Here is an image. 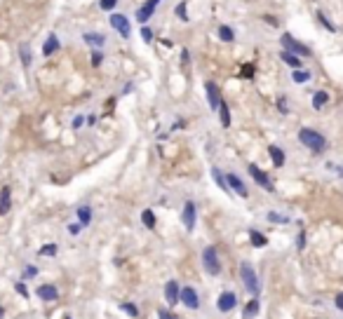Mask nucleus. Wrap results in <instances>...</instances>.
<instances>
[{"instance_id":"dca6fc26","label":"nucleus","mask_w":343,"mask_h":319,"mask_svg":"<svg viewBox=\"0 0 343 319\" xmlns=\"http://www.w3.org/2000/svg\"><path fill=\"white\" fill-rule=\"evenodd\" d=\"M59 50H61L59 35H56V33H50L47 38H45V43H43V56H54Z\"/></svg>"},{"instance_id":"603ef678","label":"nucleus","mask_w":343,"mask_h":319,"mask_svg":"<svg viewBox=\"0 0 343 319\" xmlns=\"http://www.w3.org/2000/svg\"><path fill=\"white\" fill-rule=\"evenodd\" d=\"M336 310H341V312H343V291L336 296Z\"/></svg>"},{"instance_id":"4468645a","label":"nucleus","mask_w":343,"mask_h":319,"mask_svg":"<svg viewBox=\"0 0 343 319\" xmlns=\"http://www.w3.org/2000/svg\"><path fill=\"white\" fill-rule=\"evenodd\" d=\"M35 296L43 303H54V301H59V289L54 284H40L35 289Z\"/></svg>"},{"instance_id":"864d4df0","label":"nucleus","mask_w":343,"mask_h":319,"mask_svg":"<svg viewBox=\"0 0 343 319\" xmlns=\"http://www.w3.org/2000/svg\"><path fill=\"white\" fill-rule=\"evenodd\" d=\"M183 127H186V122L179 120V122H174V125H172V132H177V129H183Z\"/></svg>"},{"instance_id":"aec40b11","label":"nucleus","mask_w":343,"mask_h":319,"mask_svg":"<svg viewBox=\"0 0 343 319\" xmlns=\"http://www.w3.org/2000/svg\"><path fill=\"white\" fill-rule=\"evenodd\" d=\"M75 214H78V223H80V226L83 228H87L89 223H92V207H89V204H83V207H78L75 209Z\"/></svg>"},{"instance_id":"3c124183","label":"nucleus","mask_w":343,"mask_h":319,"mask_svg":"<svg viewBox=\"0 0 343 319\" xmlns=\"http://www.w3.org/2000/svg\"><path fill=\"white\" fill-rule=\"evenodd\" d=\"M132 89H134V83H127V85H125V89H122V92L118 94V96H125V94H129Z\"/></svg>"},{"instance_id":"4d7b16f0","label":"nucleus","mask_w":343,"mask_h":319,"mask_svg":"<svg viewBox=\"0 0 343 319\" xmlns=\"http://www.w3.org/2000/svg\"><path fill=\"white\" fill-rule=\"evenodd\" d=\"M64 319H71V317H64Z\"/></svg>"},{"instance_id":"de8ad7c7","label":"nucleus","mask_w":343,"mask_h":319,"mask_svg":"<svg viewBox=\"0 0 343 319\" xmlns=\"http://www.w3.org/2000/svg\"><path fill=\"white\" fill-rule=\"evenodd\" d=\"M120 99V96H111V99L106 101V115H111L113 113V108H116V101Z\"/></svg>"},{"instance_id":"79ce46f5","label":"nucleus","mask_w":343,"mask_h":319,"mask_svg":"<svg viewBox=\"0 0 343 319\" xmlns=\"http://www.w3.org/2000/svg\"><path fill=\"white\" fill-rule=\"evenodd\" d=\"M22 277L24 280H33V277H38V268H35V265H26Z\"/></svg>"},{"instance_id":"c85d7f7f","label":"nucleus","mask_w":343,"mask_h":319,"mask_svg":"<svg viewBox=\"0 0 343 319\" xmlns=\"http://www.w3.org/2000/svg\"><path fill=\"white\" fill-rule=\"evenodd\" d=\"M256 314H259V301H256V296L252 298V301L244 305V310H242V319H254Z\"/></svg>"},{"instance_id":"09e8293b","label":"nucleus","mask_w":343,"mask_h":319,"mask_svg":"<svg viewBox=\"0 0 343 319\" xmlns=\"http://www.w3.org/2000/svg\"><path fill=\"white\" fill-rule=\"evenodd\" d=\"M71 127H73V129H80V127H85V115H75V117H73Z\"/></svg>"},{"instance_id":"7ed1b4c3","label":"nucleus","mask_w":343,"mask_h":319,"mask_svg":"<svg viewBox=\"0 0 343 319\" xmlns=\"http://www.w3.org/2000/svg\"><path fill=\"white\" fill-rule=\"evenodd\" d=\"M240 280H242L244 289H247L252 296H259V291H261L259 275H256V270L252 268L249 263H240Z\"/></svg>"},{"instance_id":"5701e85b","label":"nucleus","mask_w":343,"mask_h":319,"mask_svg":"<svg viewBox=\"0 0 343 319\" xmlns=\"http://www.w3.org/2000/svg\"><path fill=\"white\" fill-rule=\"evenodd\" d=\"M310 104H313L315 110H322L327 104H329V92H327V89H317V92L313 94V101H310Z\"/></svg>"},{"instance_id":"49530a36","label":"nucleus","mask_w":343,"mask_h":319,"mask_svg":"<svg viewBox=\"0 0 343 319\" xmlns=\"http://www.w3.org/2000/svg\"><path fill=\"white\" fill-rule=\"evenodd\" d=\"M190 64V50L188 47H183L181 50V66H188Z\"/></svg>"},{"instance_id":"39448f33","label":"nucleus","mask_w":343,"mask_h":319,"mask_svg":"<svg viewBox=\"0 0 343 319\" xmlns=\"http://www.w3.org/2000/svg\"><path fill=\"white\" fill-rule=\"evenodd\" d=\"M108 24H111L113 31H118V33H120L122 40L132 38V22H129L125 14H116V12H113L111 17H108Z\"/></svg>"},{"instance_id":"9d476101","label":"nucleus","mask_w":343,"mask_h":319,"mask_svg":"<svg viewBox=\"0 0 343 319\" xmlns=\"http://www.w3.org/2000/svg\"><path fill=\"white\" fill-rule=\"evenodd\" d=\"M205 94H207V104H209V110L216 113L219 104H221V87L214 83V80H207L205 83Z\"/></svg>"},{"instance_id":"2eb2a0df","label":"nucleus","mask_w":343,"mask_h":319,"mask_svg":"<svg viewBox=\"0 0 343 319\" xmlns=\"http://www.w3.org/2000/svg\"><path fill=\"white\" fill-rule=\"evenodd\" d=\"M83 43L89 45L92 50H104L106 35L104 33H97V31H87V33H83Z\"/></svg>"},{"instance_id":"b1692460","label":"nucleus","mask_w":343,"mask_h":319,"mask_svg":"<svg viewBox=\"0 0 343 319\" xmlns=\"http://www.w3.org/2000/svg\"><path fill=\"white\" fill-rule=\"evenodd\" d=\"M280 59H282V64H287L292 71H294V68H303V59H301V56H296V54H292V52H284L282 50Z\"/></svg>"},{"instance_id":"412c9836","label":"nucleus","mask_w":343,"mask_h":319,"mask_svg":"<svg viewBox=\"0 0 343 319\" xmlns=\"http://www.w3.org/2000/svg\"><path fill=\"white\" fill-rule=\"evenodd\" d=\"M313 80V73L308 71V68H294L292 71V83L294 85H306Z\"/></svg>"},{"instance_id":"bb28decb","label":"nucleus","mask_w":343,"mask_h":319,"mask_svg":"<svg viewBox=\"0 0 343 319\" xmlns=\"http://www.w3.org/2000/svg\"><path fill=\"white\" fill-rule=\"evenodd\" d=\"M216 35H219V40H221V43H233V40H235V31H233L228 24H219V28H216Z\"/></svg>"},{"instance_id":"ddd939ff","label":"nucleus","mask_w":343,"mask_h":319,"mask_svg":"<svg viewBox=\"0 0 343 319\" xmlns=\"http://www.w3.org/2000/svg\"><path fill=\"white\" fill-rule=\"evenodd\" d=\"M179 303H183L188 310H200V293L195 291L193 286H181V298Z\"/></svg>"},{"instance_id":"c03bdc74","label":"nucleus","mask_w":343,"mask_h":319,"mask_svg":"<svg viewBox=\"0 0 343 319\" xmlns=\"http://www.w3.org/2000/svg\"><path fill=\"white\" fill-rule=\"evenodd\" d=\"M158 317H160V319H179L169 308H158Z\"/></svg>"},{"instance_id":"8fccbe9b","label":"nucleus","mask_w":343,"mask_h":319,"mask_svg":"<svg viewBox=\"0 0 343 319\" xmlns=\"http://www.w3.org/2000/svg\"><path fill=\"white\" fill-rule=\"evenodd\" d=\"M97 120H99V117H97V113H89V115H85V125H89V127H94Z\"/></svg>"},{"instance_id":"393cba45","label":"nucleus","mask_w":343,"mask_h":319,"mask_svg":"<svg viewBox=\"0 0 343 319\" xmlns=\"http://www.w3.org/2000/svg\"><path fill=\"white\" fill-rule=\"evenodd\" d=\"M216 113H219V122H221L223 129H228L231 127V108H228V104L221 99V104H219V108H216Z\"/></svg>"},{"instance_id":"7c9ffc66","label":"nucleus","mask_w":343,"mask_h":319,"mask_svg":"<svg viewBox=\"0 0 343 319\" xmlns=\"http://www.w3.org/2000/svg\"><path fill=\"white\" fill-rule=\"evenodd\" d=\"M56 253H59V244H43L38 249V256H43V258H54Z\"/></svg>"},{"instance_id":"9b49d317","label":"nucleus","mask_w":343,"mask_h":319,"mask_svg":"<svg viewBox=\"0 0 343 319\" xmlns=\"http://www.w3.org/2000/svg\"><path fill=\"white\" fill-rule=\"evenodd\" d=\"M181 221H183V226H186V230L193 232L195 230V221H198V207H195V202H186L183 204V209H181Z\"/></svg>"},{"instance_id":"cd10ccee","label":"nucleus","mask_w":343,"mask_h":319,"mask_svg":"<svg viewBox=\"0 0 343 319\" xmlns=\"http://www.w3.org/2000/svg\"><path fill=\"white\" fill-rule=\"evenodd\" d=\"M212 178H214V183H216L219 188H221L223 193L231 195V190H228V183H226V174H223V171L219 169V167H214V169H212Z\"/></svg>"},{"instance_id":"ea45409f","label":"nucleus","mask_w":343,"mask_h":319,"mask_svg":"<svg viewBox=\"0 0 343 319\" xmlns=\"http://www.w3.org/2000/svg\"><path fill=\"white\" fill-rule=\"evenodd\" d=\"M141 38H144V43H146V45H150V43H153V38H155L153 31H150V26H146V24L141 26Z\"/></svg>"},{"instance_id":"20e7f679","label":"nucleus","mask_w":343,"mask_h":319,"mask_svg":"<svg viewBox=\"0 0 343 319\" xmlns=\"http://www.w3.org/2000/svg\"><path fill=\"white\" fill-rule=\"evenodd\" d=\"M280 43H282V50L284 52H292V54L296 56H313V50H310L308 45H303L301 40H296L292 33H282V38H280Z\"/></svg>"},{"instance_id":"58836bf2","label":"nucleus","mask_w":343,"mask_h":319,"mask_svg":"<svg viewBox=\"0 0 343 319\" xmlns=\"http://www.w3.org/2000/svg\"><path fill=\"white\" fill-rule=\"evenodd\" d=\"M14 291H17L22 298H26V301H28V296H31V293H28V289H26V284H24V280L14 282Z\"/></svg>"},{"instance_id":"37998d69","label":"nucleus","mask_w":343,"mask_h":319,"mask_svg":"<svg viewBox=\"0 0 343 319\" xmlns=\"http://www.w3.org/2000/svg\"><path fill=\"white\" fill-rule=\"evenodd\" d=\"M296 249H299V251L306 249V228H301L299 235H296Z\"/></svg>"},{"instance_id":"f3484780","label":"nucleus","mask_w":343,"mask_h":319,"mask_svg":"<svg viewBox=\"0 0 343 319\" xmlns=\"http://www.w3.org/2000/svg\"><path fill=\"white\" fill-rule=\"evenodd\" d=\"M10 209H12V188L3 186L0 188V218L10 214Z\"/></svg>"},{"instance_id":"a19ab883","label":"nucleus","mask_w":343,"mask_h":319,"mask_svg":"<svg viewBox=\"0 0 343 319\" xmlns=\"http://www.w3.org/2000/svg\"><path fill=\"white\" fill-rule=\"evenodd\" d=\"M66 230H68V235L78 237V235H80V232L85 230V228H83V226H80V223H78V221H75V223H68V226H66Z\"/></svg>"},{"instance_id":"6e6552de","label":"nucleus","mask_w":343,"mask_h":319,"mask_svg":"<svg viewBox=\"0 0 343 319\" xmlns=\"http://www.w3.org/2000/svg\"><path fill=\"white\" fill-rule=\"evenodd\" d=\"M226 183H228V190H231V193H235L238 197H242V200L249 197L247 186H244V181L238 176V174H235V171H228V174H226Z\"/></svg>"},{"instance_id":"6ab92c4d","label":"nucleus","mask_w":343,"mask_h":319,"mask_svg":"<svg viewBox=\"0 0 343 319\" xmlns=\"http://www.w3.org/2000/svg\"><path fill=\"white\" fill-rule=\"evenodd\" d=\"M19 59H22L24 71H28V68H31V64H33V52H31V45H28V43L19 45Z\"/></svg>"},{"instance_id":"0eeeda50","label":"nucleus","mask_w":343,"mask_h":319,"mask_svg":"<svg viewBox=\"0 0 343 319\" xmlns=\"http://www.w3.org/2000/svg\"><path fill=\"white\" fill-rule=\"evenodd\" d=\"M235 308H238V293L231 291V289L219 293V298H216V310L219 312H233Z\"/></svg>"},{"instance_id":"1a4fd4ad","label":"nucleus","mask_w":343,"mask_h":319,"mask_svg":"<svg viewBox=\"0 0 343 319\" xmlns=\"http://www.w3.org/2000/svg\"><path fill=\"white\" fill-rule=\"evenodd\" d=\"M162 0H146V3H141V5L137 7V22L144 26L146 22H150V17L155 14V10H158V5H160Z\"/></svg>"},{"instance_id":"6e6d98bb","label":"nucleus","mask_w":343,"mask_h":319,"mask_svg":"<svg viewBox=\"0 0 343 319\" xmlns=\"http://www.w3.org/2000/svg\"><path fill=\"white\" fill-rule=\"evenodd\" d=\"M5 317V308H3V305H0V319Z\"/></svg>"},{"instance_id":"f03ea898","label":"nucleus","mask_w":343,"mask_h":319,"mask_svg":"<svg viewBox=\"0 0 343 319\" xmlns=\"http://www.w3.org/2000/svg\"><path fill=\"white\" fill-rule=\"evenodd\" d=\"M202 268H205V272L209 277H219L221 275V258H219V251H216L214 244H209V247L202 249Z\"/></svg>"},{"instance_id":"5fc2aeb1","label":"nucleus","mask_w":343,"mask_h":319,"mask_svg":"<svg viewBox=\"0 0 343 319\" xmlns=\"http://www.w3.org/2000/svg\"><path fill=\"white\" fill-rule=\"evenodd\" d=\"M160 43L165 45V47H174V43H172V40H167V38H160Z\"/></svg>"},{"instance_id":"f704fd0d","label":"nucleus","mask_w":343,"mask_h":319,"mask_svg":"<svg viewBox=\"0 0 343 319\" xmlns=\"http://www.w3.org/2000/svg\"><path fill=\"white\" fill-rule=\"evenodd\" d=\"M104 59H106L104 50H92V54H89V66H92V68H99L101 64H104Z\"/></svg>"},{"instance_id":"a878e982","label":"nucleus","mask_w":343,"mask_h":319,"mask_svg":"<svg viewBox=\"0 0 343 319\" xmlns=\"http://www.w3.org/2000/svg\"><path fill=\"white\" fill-rule=\"evenodd\" d=\"M254 75H256V66L252 64V61H244V64H240V71H238L240 80H254Z\"/></svg>"},{"instance_id":"2f4dec72","label":"nucleus","mask_w":343,"mask_h":319,"mask_svg":"<svg viewBox=\"0 0 343 319\" xmlns=\"http://www.w3.org/2000/svg\"><path fill=\"white\" fill-rule=\"evenodd\" d=\"M174 14H177L183 24H188V0H181V3H177V7H174Z\"/></svg>"},{"instance_id":"72a5a7b5","label":"nucleus","mask_w":343,"mask_h":319,"mask_svg":"<svg viewBox=\"0 0 343 319\" xmlns=\"http://www.w3.org/2000/svg\"><path fill=\"white\" fill-rule=\"evenodd\" d=\"M118 308H120L125 314H129L132 319H139V317H141V312H139V308L134 305V303H127V301H125V303H118Z\"/></svg>"},{"instance_id":"4be33fe9","label":"nucleus","mask_w":343,"mask_h":319,"mask_svg":"<svg viewBox=\"0 0 343 319\" xmlns=\"http://www.w3.org/2000/svg\"><path fill=\"white\" fill-rule=\"evenodd\" d=\"M249 242H252V247L263 249L268 244V237L263 235V232H259L256 228H249Z\"/></svg>"},{"instance_id":"423d86ee","label":"nucleus","mask_w":343,"mask_h":319,"mask_svg":"<svg viewBox=\"0 0 343 319\" xmlns=\"http://www.w3.org/2000/svg\"><path fill=\"white\" fill-rule=\"evenodd\" d=\"M247 171H249V176L254 178V183H259L266 193H275V186H273V181H271V176H268L266 171L261 169L259 165H254V162H249V167H247Z\"/></svg>"},{"instance_id":"c9c22d12","label":"nucleus","mask_w":343,"mask_h":319,"mask_svg":"<svg viewBox=\"0 0 343 319\" xmlns=\"http://www.w3.org/2000/svg\"><path fill=\"white\" fill-rule=\"evenodd\" d=\"M266 218L271 223H289V216H282V214H275V211H268Z\"/></svg>"},{"instance_id":"473e14b6","label":"nucleus","mask_w":343,"mask_h":319,"mask_svg":"<svg viewBox=\"0 0 343 319\" xmlns=\"http://www.w3.org/2000/svg\"><path fill=\"white\" fill-rule=\"evenodd\" d=\"M141 223H144L148 230H155V226H158V221H155V214L153 209H144L141 211Z\"/></svg>"},{"instance_id":"a18cd8bd","label":"nucleus","mask_w":343,"mask_h":319,"mask_svg":"<svg viewBox=\"0 0 343 319\" xmlns=\"http://www.w3.org/2000/svg\"><path fill=\"white\" fill-rule=\"evenodd\" d=\"M263 22H266L271 28H277V26H280V22H277V17H273V14H263Z\"/></svg>"},{"instance_id":"c756f323","label":"nucleus","mask_w":343,"mask_h":319,"mask_svg":"<svg viewBox=\"0 0 343 319\" xmlns=\"http://www.w3.org/2000/svg\"><path fill=\"white\" fill-rule=\"evenodd\" d=\"M315 17H317V22H320V26H322V28H327L329 33H336V24L329 22V17H327V14H325L322 10H317V12H315Z\"/></svg>"},{"instance_id":"a211bd4d","label":"nucleus","mask_w":343,"mask_h":319,"mask_svg":"<svg viewBox=\"0 0 343 319\" xmlns=\"http://www.w3.org/2000/svg\"><path fill=\"white\" fill-rule=\"evenodd\" d=\"M268 155H271V162H273V167H284V150L280 148V146H275V143H271L268 146Z\"/></svg>"},{"instance_id":"f257e3e1","label":"nucleus","mask_w":343,"mask_h":319,"mask_svg":"<svg viewBox=\"0 0 343 319\" xmlns=\"http://www.w3.org/2000/svg\"><path fill=\"white\" fill-rule=\"evenodd\" d=\"M299 141L303 143L313 155H322L327 150L325 134H320L317 129H313V127H301V129H299Z\"/></svg>"},{"instance_id":"4c0bfd02","label":"nucleus","mask_w":343,"mask_h":319,"mask_svg":"<svg viewBox=\"0 0 343 319\" xmlns=\"http://www.w3.org/2000/svg\"><path fill=\"white\" fill-rule=\"evenodd\" d=\"M118 7V0H99V10L101 12H113Z\"/></svg>"},{"instance_id":"f8f14e48","label":"nucleus","mask_w":343,"mask_h":319,"mask_svg":"<svg viewBox=\"0 0 343 319\" xmlns=\"http://www.w3.org/2000/svg\"><path fill=\"white\" fill-rule=\"evenodd\" d=\"M179 298H181V284L177 280H169L165 284V301H167V308H177L179 305Z\"/></svg>"},{"instance_id":"e433bc0d","label":"nucleus","mask_w":343,"mask_h":319,"mask_svg":"<svg viewBox=\"0 0 343 319\" xmlns=\"http://www.w3.org/2000/svg\"><path fill=\"white\" fill-rule=\"evenodd\" d=\"M275 106H277V110H280L282 115H289V104H287V96H277Z\"/></svg>"}]
</instances>
